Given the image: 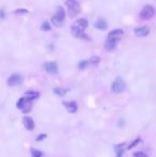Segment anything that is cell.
I'll return each instance as SVG.
<instances>
[{"label": "cell", "instance_id": "1", "mask_svg": "<svg viewBox=\"0 0 156 157\" xmlns=\"http://www.w3.org/2000/svg\"><path fill=\"white\" fill-rule=\"evenodd\" d=\"M66 6H68V14L70 17L74 18L76 17L78 13L80 12V6L77 0H68L65 2Z\"/></svg>", "mask_w": 156, "mask_h": 157}, {"label": "cell", "instance_id": "2", "mask_svg": "<svg viewBox=\"0 0 156 157\" xmlns=\"http://www.w3.org/2000/svg\"><path fill=\"white\" fill-rule=\"evenodd\" d=\"M126 88V85H125V81L121 77L115 78V80L112 82V86H111V90L113 93H121V92H123Z\"/></svg>", "mask_w": 156, "mask_h": 157}, {"label": "cell", "instance_id": "3", "mask_svg": "<svg viewBox=\"0 0 156 157\" xmlns=\"http://www.w3.org/2000/svg\"><path fill=\"white\" fill-rule=\"evenodd\" d=\"M155 14V10L152 6H145L140 12V18L141 19H150Z\"/></svg>", "mask_w": 156, "mask_h": 157}, {"label": "cell", "instance_id": "4", "mask_svg": "<svg viewBox=\"0 0 156 157\" xmlns=\"http://www.w3.org/2000/svg\"><path fill=\"white\" fill-rule=\"evenodd\" d=\"M72 34H73L75 38H77V39H83V40L88 39L87 34L83 32V29H81L80 27H78L75 24L72 26Z\"/></svg>", "mask_w": 156, "mask_h": 157}, {"label": "cell", "instance_id": "5", "mask_svg": "<svg viewBox=\"0 0 156 157\" xmlns=\"http://www.w3.org/2000/svg\"><path fill=\"white\" fill-rule=\"evenodd\" d=\"M21 82H23V77H21L19 74L11 75V76L8 78V80H6V83H8L10 87L18 86V85H21Z\"/></svg>", "mask_w": 156, "mask_h": 157}, {"label": "cell", "instance_id": "6", "mask_svg": "<svg viewBox=\"0 0 156 157\" xmlns=\"http://www.w3.org/2000/svg\"><path fill=\"white\" fill-rule=\"evenodd\" d=\"M44 68L48 74H57L58 73V65L56 62H46L44 64Z\"/></svg>", "mask_w": 156, "mask_h": 157}, {"label": "cell", "instance_id": "7", "mask_svg": "<svg viewBox=\"0 0 156 157\" xmlns=\"http://www.w3.org/2000/svg\"><path fill=\"white\" fill-rule=\"evenodd\" d=\"M119 41V39H112V38H108V40L105 43V49L108 51H112L117 46V42Z\"/></svg>", "mask_w": 156, "mask_h": 157}, {"label": "cell", "instance_id": "8", "mask_svg": "<svg viewBox=\"0 0 156 157\" xmlns=\"http://www.w3.org/2000/svg\"><path fill=\"white\" fill-rule=\"evenodd\" d=\"M23 122H24L25 128L28 129V131H33L34 127H36V123L32 120V118H30V117H25Z\"/></svg>", "mask_w": 156, "mask_h": 157}, {"label": "cell", "instance_id": "9", "mask_svg": "<svg viewBox=\"0 0 156 157\" xmlns=\"http://www.w3.org/2000/svg\"><path fill=\"white\" fill-rule=\"evenodd\" d=\"M63 105H64V107L66 108V110H68L70 113L76 112L77 109H78V105H77L75 102H64Z\"/></svg>", "mask_w": 156, "mask_h": 157}, {"label": "cell", "instance_id": "10", "mask_svg": "<svg viewBox=\"0 0 156 157\" xmlns=\"http://www.w3.org/2000/svg\"><path fill=\"white\" fill-rule=\"evenodd\" d=\"M150 33V28L147 26H143V27H140V28H137L135 29V34L137 36H147V34Z\"/></svg>", "mask_w": 156, "mask_h": 157}, {"label": "cell", "instance_id": "11", "mask_svg": "<svg viewBox=\"0 0 156 157\" xmlns=\"http://www.w3.org/2000/svg\"><path fill=\"white\" fill-rule=\"evenodd\" d=\"M38 96H40V93L36 91H28L24 94V97H26L28 101H31V102L36 99Z\"/></svg>", "mask_w": 156, "mask_h": 157}, {"label": "cell", "instance_id": "12", "mask_svg": "<svg viewBox=\"0 0 156 157\" xmlns=\"http://www.w3.org/2000/svg\"><path fill=\"white\" fill-rule=\"evenodd\" d=\"M122 34H123V30L115 29V30H111V31L108 33V38H112V39H120Z\"/></svg>", "mask_w": 156, "mask_h": 157}, {"label": "cell", "instance_id": "13", "mask_svg": "<svg viewBox=\"0 0 156 157\" xmlns=\"http://www.w3.org/2000/svg\"><path fill=\"white\" fill-rule=\"evenodd\" d=\"M94 27L98 30H106L107 29V23L104 19H98L94 23Z\"/></svg>", "mask_w": 156, "mask_h": 157}, {"label": "cell", "instance_id": "14", "mask_svg": "<svg viewBox=\"0 0 156 157\" xmlns=\"http://www.w3.org/2000/svg\"><path fill=\"white\" fill-rule=\"evenodd\" d=\"M75 25H77L78 27H80L81 29H83L85 30L87 27H88V25H89V23H88V21L85 19V18H79L78 21H75Z\"/></svg>", "mask_w": 156, "mask_h": 157}, {"label": "cell", "instance_id": "15", "mask_svg": "<svg viewBox=\"0 0 156 157\" xmlns=\"http://www.w3.org/2000/svg\"><path fill=\"white\" fill-rule=\"evenodd\" d=\"M57 16V17L59 18L61 21H64V18H65V12L64 10L62 9V8H58V11H57V13L55 14Z\"/></svg>", "mask_w": 156, "mask_h": 157}, {"label": "cell", "instance_id": "16", "mask_svg": "<svg viewBox=\"0 0 156 157\" xmlns=\"http://www.w3.org/2000/svg\"><path fill=\"white\" fill-rule=\"evenodd\" d=\"M31 107H32V104H31V101H28L27 99L26 102V104H25V106L23 107V112L24 113H27V112H29L30 110H31Z\"/></svg>", "mask_w": 156, "mask_h": 157}, {"label": "cell", "instance_id": "17", "mask_svg": "<svg viewBox=\"0 0 156 157\" xmlns=\"http://www.w3.org/2000/svg\"><path fill=\"white\" fill-rule=\"evenodd\" d=\"M51 21H53V24L55 25L56 27H61L62 24H63V21H60V19L57 17L56 15H53V17H51Z\"/></svg>", "mask_w": 156, "mask_h": 157}, {"label": "cell", "instance_id": "18", "mask_svg": "<svg viewBox=\"0 0 156 157\" xmlns=\"http://www.w3.org/2000/svg\"><path fill=\"white\" fill-rule=\"evenodd\" d=\"M26 102H27V98L26 97L19 98V99H18V102H17V104H16V106H17L18 109H23V107L25 106Z\"/></svg>", "mask_w": 156, "mask_h": 157}, {"label": "cell", "instance_id": "19", "mask_svg": "<svg viewBox=\"0 0 156 157\" xmlns=\"http://www.w3.org/2000/svg\"><path fill=\"white\" fill-rule=\"evenodd\" d=\"M53 92H55L57 95H60V96H62V95H64L65 93L68 92V90L63 89V88H56V89L53 90Z\"/></svg>", "mask_w": 156, "mask_h": 157}, {"label": "cell", "instance_id": "20", "mask_svg": "<svg viewBox=\"0 0 156 157\" xmlns=\"http://www.w3.org/2000/svg\"><path fill=\"white\" fill-rule=\"evenodd\" d=\"M100 61V57H92L91 59L89 60V63L90 64H92V65H96V64H98Z\"/></svg>", "mask_w": 156, "mask_h": 157}, {"label": "cell", "instance_id": "21", "mask_svg": "<svg viewBox=\"0 0 156 157\" xmlns=\"http://www.w3.org/2000/svg\"><path fill=\"white\" fill-rule=\"evenodd\" d=\"M88 64H89V60H83V61H80V62L78 63V67H79L80 70H83V68H85L88 66Z\"/></svg>", "mask_w": 156, "mask_h": 157}, {"label": "cell", "instance_id": "22", "mask_svg": "<svg viewBox=\"0 0 156 157\" xmlns=\"http://www.w3.org/2000/svg\"><path fill=\"white\" fill-rule=\"evenodd\" d=\"M50 29H51V28H50V25L48 24L47 21H44V23L41 25V30H42V31H49Z\"/></svg>", "mask_w": 156, "mask_h": 157}, {"label": "cell", "instance_id": "23", "mask_svg": "<svg viewBox=\"0 0 156 157\" xmlns=\"http://www.w3.org/2000/svg\"><path fill=\"white\" fill-rule=\"evenodd\" d=\"M15 14L16 15H23V14H27L28 13V10L27 9H17L15 10Z\"/></svg>", "mask_w": 156, "mask_h": 157}, {"label": "cell", "instance_id": "24", "mask_svg": "<svg viewBox=\"0 0 156 157\" xmlns=\"http://www.w3.org/2000/svg\"><path fill=\"white\" fill-rule=\"evenodd\" d=\"M140 140H141V139H140V138H137V139H135V140H134V141H132V144H130V145H128V150H130V148H134V146H136V145H137L139 142H140Z\"/></svg>", "mask_w": 156, "mask_h": 157}, {"label": "cell", "instance_id": "25", "mask_svg": "<svg viewBox=\"0 0 156 157\" xmlns=\"http://www.w3.org/2000/svg\"><path fill=\"white\" fill-rule=\"evenodd\" d=\"M134 157H147V155L143 152H136L134 153Z\"/></svg>", "mask_w": 156, "mask_h": 157}, {"label": "cell", "instance_id": "26", "mask_svg": "<svg viewBox=\"0 0 156 157\" xmlns=\"http://www.w3.org/2000/svg\"><path fill=\"white\" fill-rule=\"evenodd\" d=\"M32 155H33V157H41L42 156V153L40 151H36V150H32Z\"/></svg>", "mask_w": 156, "mask_h": 157}, {"label": "cell", "instance_id": "27", "mask_svg": "<svg viewBox=\"0 0 156 157\" xmlns=\"http://www.w3.org/2000/svg\"><path fill=\"white\" fill-rule=\"evenodd\" d=\"M44 138H46V134H42V135H40V136L36 138V140H38V141H41V140L44 139Z\"/></svg>", "mask_w": 156, "mask_h": 157}, {"label": "cell", "instance_id": "28", "mask_svg": "<svg viewBox=\"0 0 156 157\" xmlns=\"http://www.w3.org/2000/svg\"><path fill=\"white\" fill-rule=\"evenodd\" d=\"M6 17V13L3 10H0V19H3V18Z\"/></svg>", "mask_w": 156, "mask_h": 157}]
</instances>
